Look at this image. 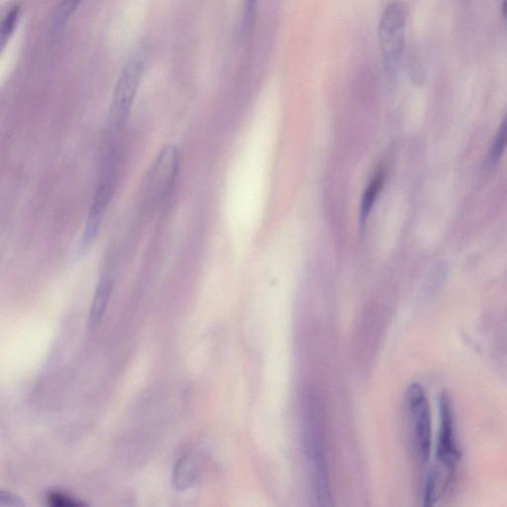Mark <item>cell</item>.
Listing matches in <instances>:
<instances>
[{
	"mask_svg": "<svg viewBox=\"0 0 507 507\" xmlns=\"http://www.w3.org/2000/svg\"><path fill=\"white\" fill-rule=\"evenodd\" d=\"M303 438L315 504L322 507L332 506V490L325 457L319 407L314 401H311L306 405Z\"/></svg>",
	"mask_w": 507,
	"mask_h": 507,
	"instance_id": "cell-1",
	"label": "cell"
},
{
	"mask_svg": "<svg viewBox=\"0 0 507 507\" xmlns=\"http://www.w3.org/2000/svg\"><path fill=\"white\" fill-rule=\"evenodd\" d=\"M406 14L403 4H389L380 18L378 35L386 78L395 84L404 52Z\"/></svg>",
	"mask_w": 507,
	"mask_h": 507,
	"instance_id": "cell-2",
	"label": "cell"
},
{
	"mask_svg": "<svg viewBox=\"0 0 507 507\" xmlns=\"http://www.w3.org/2000/svg\"><path fill=\"white\" fill-rule=\"evenodd\" d=\"M143 71L144 61L140 56H134L127 61L121 70L112 96L108 137L114 138L129 119Z\"/></svg>",
	"mask_w": 507,
	"mask_h": 507,
	"instance_id": "cell-3",
	"label": "cell"
},
{
	"mask_svg": "<svg viewBox=\"0 0 507 507\" xmlns=\"http://www.w3.org/2000/svg\"><path fill=\"white\" fill-rule=\"evenodd\" d=\"M180 158V152L175 145H167L158 154L145 186V195L149 204L161 203L170 192L179 174Z\"/></svg>",
	"mask_w": 507,
	"mask_h": 507,
	"instance_id": "cell-4",
	"label": "cell"
},
{
	"mask_svg": "<svg viewBox=\"0 0 507 507\" xmlns=\"http://www.w3.org/2000/svg\"><path fill=\"white\" fill-rule=\"evenodd\" d=\"M406 403L411 414L416 451L423 463H428L432 443L431 414L424 388L412 384L406 393Z\"/></svg>",
	"mask_w": 507,
	"mask_h": 507,
	"instance_id": "cell-5",
	"label": "cell"
},
{
	"mask_svg": "<svg viewBox=\"0 0 507 507\" xmlns=\"http://www.w3.org/2000/svg\"><path fill=\"white\" fill-rule=\"evenodd\" d=\"M439 411L440 429L436 456L440 466L445 467L452 475L459 463L461 454L456 441L454 411L447 392L443 391L440 394Z\"/></svg>",
	"mask_w": 507,
	"mask_h": 507,
	"instance_id": "cell-6",
	"label": "cell"
},
{
	"mask_svg": "<svg viewBox=\"0 0 507 507\" xmlns=\"http://www.w3.org/2000/svg\"><path fill=\"white\" fill-rule=\"evenodd\" d=\"M113 279L111 276H102L98 280L92 305H90L88 325L90 329H95L102 323L108 303L111 302L113 292Z\"/></svg>",
	"mask_w": 507,
	"mask_h": 507,
	"instance_id": "cell-7",
	"label": "cell"
},
{
	"mask_svg": "<svg viewBox=\"0 0 507 507\" xmlns=\"http://www.w3.org/2000/svg\"><path fill=\"white\" fill-rule=\"evenodd\" d=\"M195 479V465L192 457L185 455L179 459L173 470L174 487L179 492H186L192 487Z\"/></svg>",
	"mask_w": 507,
	"mask_h": 507,
	"instance_id": "cell-8",
	"label": "cell"
},
{
	"mask_svg": "<svg viewBox=\"0 0 507 507\" xmlns=\"http://www.w3.org/2000/svg\"><path fill=\"white\" fill-rule=\"evenodd\" d=\"M384 180L385 175L383 171H379V173L372 180V183L368 186L363 199H362L360 221L363 228L370 211H372V208L375 205L378 195L380 193V189H382L384 186Z\"/></svg>",
	"mask_w": 507,
	"mask_h": 507,
	"instance_id": "cell-9",
	"label": "cell"
},
{
	"mask_svg": "<svg viewBox=\"0 0 507 507\" xmlns=\"http://www.w3.org/2000/svg\"><path fill=\"white\" fill-rule=\"evenodd\" d=\"M443 487L440 470L432 469L428 475L427 483H425L423 505L433 506L436 504L442 494Z\"/></svg>",
	"mask_w": 507,
	"mask_h": 507,
	"instance_id": "cell-10",
	"label": "cell"
},
{
	"mask_svg": "<svg viewBox=\"0 0 507 507\" xmlns=\"http://www.w3.org/2000/svg\"><path fill=\"white\" fill-rule=\"evenodd\" d=\"M81 2L83 0H62L56 14L54 16V33L57 34L63 29V26L66 25L72 14L77 12Z\"/></svg>",
	"mask_w": 507,
	"mask_h": 507,
	"instance_id": "cell-11",
	"label": "cell"
},
{
	"mask_svg": "<svg viewBox=\"0 0 507 507\" xmlns=\"http://www.w3.org/2000/svg\"><path fill=\"white\" fill-rule=\"evenodd\" d=\"M258 0H245L244 4L242 36L244 39H249L255 29Z\"/></svg>",
	"mask_w": 507,
	"mask_h": 507,
	"instance_id": "cell-12",
	"label": "cell"
},
{
	"mask_svg": "<svg viewBox=\"0 0 507 507\" xmlns=\"http://www.w3.org/2000/svg\"><path fill=\"white\" fill-rule=\"evenodd\" d=\"M507 149V114L500 127L499 132L495 136V142L491 150V160L499 161Z\"/></svg>",
	"mask_w": 507,
	"mask_h": 507,
	"instance_id": "cell-13",
	"label": "cell"
},
{
	"mask_svg": "<svg viewBox=\"0 0 507 507\" xmlns=\"http://www.w3.org/2000/svg\"><path fill=\"white\" fill-rule=\"evenodd\" d=\"M47 503L53 507H81L87 505L75 497L56 491L47 494Z\"/></svg>",
	"mask_w": 507,
	"mask_h": 507,
	"instance_id": "cell-14",
	"label": "cell"
},
{
	"mask_svg": "<svg viewBox=\"0 0 507 507\" xmlns=\"http://www.w3.org/2000/svg\"><path fill=\"white\" fill-rule=\"evenodd\" d=\"M18 17H20V9H18V7H14L12 11L9 12L4 18L2 26L3 47L5 46V43L7 42V40L11 38V36L12 35L15 26L17 24Z\"/></svg>",
	"mask_w": 507,
	"mask_h": 507,
	"instance_id": "cell-15",
	"label": "cell"
},
{
	"mask_svg": "<svg viewBox=\"0 0 507 507\" xmlns=\"http://www.w3.org/2000/svg\"><path fill=\"white\" fill-rule=\"evenodd\" d=\"M0 506L23 507L25 503L17 495L8 491H2L0 493Z\"/></svg>",
	"mask_w": 507,
	"mask_h": 507,
	"instance_id": "cell-16",
	"label": "cell"
},
{
	"mask_svg": "<svg viewBox=\"0 0 507 507\" xmlns=\"http://www.w3.org/2000/svg\"><path fill=\"white\" fill-rule=\"evenodd\" d=\"M502 12L507 23V0H502Z\"/></svg>",
	"mask_w": 507,
	"mask_h": 507,
	"instance_id": "cell-17",
	"label": "cell"
}]
</instances>
